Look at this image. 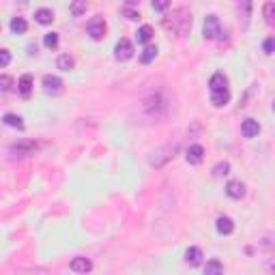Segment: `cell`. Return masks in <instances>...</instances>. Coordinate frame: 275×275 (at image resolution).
Wrapping results in <instances>:
<instances>
[{
  "mask_svg": "<svg viewBox=\"0 0 275 275\" xmlns=\"http://www.w3.org/2000/svg\"><path fill=\"white\" fill-rule=\"evenodd\" d=\"M35 150H37V144L32 142V140H21V142H18V144H11L9 155L13 159H24V157H30Z\"/></svg>",
  "mask_w": 275,
  "mask_h": 275,
  "instance_id": "cell-1",
  "label": "cell"
},
{
  "mask_svg": "<svg viewBox=\"0 0 275 275\" xmlns=\"http://www.w3.org/2000/svg\"><path fill=\"white\" fill-rule=\"evenodd\" d=\"M11 30H13L15 35H24V32L28 30V24H26L24 18H13L11 20Z\"/></svg>",
  "mask_w": 275,
  "mask_h": 275,
  "instance_id": "cell-19",
  "label": "cell"
},
{
  "mask_svg": "<svg viewBox=\"0 0 275 275\" xmlns=\"http://www.w3.org/2000/svg\"><path fill=\"white\" fill-rule=\"evenodd\" d=\"M273 45H275V39H273V37H269V39L262 43V50H265L267 56H271V54H273Z\"/></svg>",
  "mask_w": 275,
  "mask_h": 275,
  "instance_id": "cell-28",
  "label": "cell"
},
{
  "mask_svg": "<svg viewBox=\"0 0 275 275\" xmlns=\"http://www.w3.org/2000/svg\"><path fill=\"white\" fill-rule=\"evenodd\" d=\"M187 164H191V166H200L202 164V159H204V148L200 147V144H193V147L187 148Z\"/></svg>",
  "mask_w": 275,
  "mask_h": 275,
  "instance_id": "cell-6",
  "label": "cell"
},
{
  "mask_svg": "<svg viewBox=\"0 0 275 275\" xmlns=\"http://www.w3.org/2000/svg\"><path fill=\"white\" fill-rule=\"evenodd\" d=\"M86 11V0H73L71 2V15L73 18H80Z\"/></svg>",
  "mask_w": 275,
  "mask_h": 275,
  "instance_id": "cell-21",
  "label": "cell"
},
{
  "mask_svg": "<svg viewBox=\"0 0 275 275\" xmlns=\"http://www.w3.org/2000/svg\"><path fill=\"white\" fill-rule=\"evenodd\" d=\"M228 172H230L228 161H222V164H217V166L213 168V176H217V179H219V176H226Z\"/></svg>",
  "mask_w": 275,
  "mask_h": 275,
  "instance_id": "cell-24",
  "label": "cell"
},
{
  "mask_svg": "<svg viewBox=\"0 0 275 275\" xmlns=\"http://www.w3.org/2000/svg\"><path fill=\"white\" fill-rule=\"evenodd\" d=\"M136 39H138V43H148L153 39V28L150 26H140L136 32Z\"/></svg>",
  "mask_w": 275,
  "mask_h": 275,
  "instance_id": "cell-18",
  "label": "cell"
},
{
  "mask_svg": "<svg viewBox=\"0 0 275 275\" xmlns=\"http://www.w3.org/2000/svg\"><path fill=\"white\" fill-rule=\"evenodd\" d=\"M123 13H125V15H127V20H133V21H136V20H140V13H138V11H131V9H125V11H123Z\"/></svg>",
  "mask_w": 275,
  "mask_h": 275,
  "instance_id": "cell-31",
  "label": "cell"
},
{
  "mask_svg": "<svg viewBox=\"0 0 275 275\" xmlns=\"http://www.w3.org/2000/svg\"><path fill=\"white\" fill-rule=\"evenodd\" d=\"M155 56H157V47H155V45H148L147 50L142 52V56H140V63H142V64H148L150 61H155Z\"/></svg>",
  "mask_w": 275,
  "mask_h": 275,
  "instance_id": "cell-20",
  "label": "cell"
},
{
  "mask_svg": "<svg viewBox=\"0 0 275 275\" xmlns=\"http://www.w3.org/2000/svg\"><path fill=\"white\" fill-rule=\"evenodd\" d=\"M20 93H21V97H26V99H28L30 93H32V78L28 73L20 78Z\"/></svg>",
  "mask_w": 275,
  "mask_h": 275,
  "instance_id": "cell-15",
  "label": "cell"
},
{
  "mask_svg": "<svg viewBox=\"0 0 275 275\" xmlns=\"http://www.w3.org/2000/svg\"><path fill=\"white\" fill-rule=\"evenodd\" d=\"M86 30H88L90 39L101 41L106 37V20L101 18V15H97V18H93L88 24H86Z\"/></svg>",
  "mask_w": 275,
  "mask_h": 275,
  "instance_id": "cell-3",
  "label": "cell"
},
{
  "mask_svg": "<svg viewBox=\"0 0 275 275\" xmlns=\"http://www.w3.org/2000/svg\"><path fill=\"white\" fill-rule=\"evenodd\" d=\"M243 9V21H245V26H247V20H250V15H252V0H239V11Z\"/></svg>",
  "mask_w": 275,
  "mask_h": 275,
  "instance_id": "cell-23",
  "label": "cell"
},
{
  "mask_svg": "<svg viewBox=\"0 0 275 275\" xmlns=\"http://www.w3.org/2000/svg\"><path fill=\"white\" fill-rule=\"evenodd\" d=\"M13 86V78L11 75H0V90H11Z\"/></svg>",
  "mask_w": 275,
  "mask_h": 275,
  "instance_id": "cell-27",
  "label": "cell"
},
{
  "mask_svg": "<svg viewBox=\"0 0 275 275\" xmlns=\"http://www.w3.org/2000/svg\"><path fill=\"white\" fill-rule=\"evenodd\" d=\"M185 262L191 267H198L202 262V252L198 250V247H190V250L185 252Z\"/></svg>",
  "mask_w": 275,
  "mask_h": 275,
  "instance_id": "cell-13",
  "label": "cell"
},
{
  "mask_svg": "<svg viewBox=\"0 0 275 275\" xmlns=\"http://www.w3.org/2000/svg\"><path fill=\"white\" fill-rule=\"evenodd\" d=\"M204 273L211 275V273H224V265L219 260H211L207 262V267H204Z\"/></svg>",
  "mask_w": 275,
  "mask_h": 275,
  "instance_id": "cell-22",
  "label": "cell"
},
{
  "mask_svg": "<svg viewBox=\"0 0 275 275\" xmlns=\"http://www.w3.org/2000/svg\"><path fill=\"white\" fill-rule=\"evenodd\" d=\"M63 80L56 78V75H45L43 78V90H45L47 95H61L63 93Z\"/></svg>",
  "mask_w": 275,
  "mask_h": 275,
  "instance_id": "cell-4",
  "label": "cell"
},
{
  "mask_svg": "<svg viewBox=\"0 0 275 275\" xmlns=\"http://www.w3.org/2000/svg\"><path fill=\"white\" fill-rule=\"evenodd\" d=\"M204 39L213 41V39H219V35H222V24H219L217 15H209L207 20H204Z\"/></svg>",
  "mask_w": 275,
  "mask_h": 275,
  "instance_id": "cell-2",
  "label": "cell"
},
{
  "mask_svg": "<svg viewBox=\"0 0 275 275\" xmlns=\"http://www.w3.org/2000/svg\"><path fill=\"white\" fill-rule=\"evenodd\" d=\"M2 123H4L7 127L20 129V131L26 127V125H24V121H21V116H18V114H4V116H2Z\"/></svg>",
  "mask_w": 275,
  "mask_h": 275,
  "instance_id": "cell-14",
  "label": "cell"
},
{
  "mask_svg": "<svg viewBox=\"0 0 275 275\" xmlns=\"http://www.w3.org/2000/svg\"><path fill=\"white\" fill-rule=\"evenodd\" d=\"M56 67L61 69V71H71V69L75 67V61L69 54H63V56H58V61H56Z\"/></svg>",
  "mask_w": 275,
  "mask_h": 275,
  "instance_id": "cell-16",
  "label": "cell"
},
{
  "mask_svg": "<svg viewBox=\"0 0 275 275\" xmlns=\"http://www.w3.org/2000/svg\"><path fill=\"white\" fill-rule=\"evenodd\" d=\"M273 9H275L273 2H267V4H265V21H267L269 26L273 24Z\"/></svg>",
  "mask_w": 275,
  "mask_h": 275,
  "instance_id": "cell-26",
  "label": "cell"
},
{
  "mask_svg": "<svg viewBox=\"0 0 275 275\" xmlns=\"http://www.w3.org/2000/svg\"><path fill=\"white\" fill-rule=\"evenodd\" d=\"M35 20L39 21V24L47 26V24H52V21H54V13H52L50 9H39V11L35 13Z\"/></svg>",
  "mask_w": 275,
  "mask_h": 275,
  "instance_id": "cell-17",
  "label": "cell"
},
{
  "mask_svg": "<svg viewBox=\"0 0 275 275\" xmlns=\"http://www.w3.org/2000/svg\"><path fill=\"white\" fill-rule=\"evenodd\" d=\"M215 228H217L219 234H233L234 233V222L230 217H217Z\"/></svg>",
  "mask_w": 275,
  "mask_h": 275,
  "instance_id": "cell-11",
  "label": "cell"
},
{
  "mask_svg": "<svg viewBox=\"0 0 275 275\" xmlns=\"http://www.w3.org/2000/svg\"><path fill=\"white\" fill-rule=\"evenodd\" d=\"M114 56H116V61H129V58L133 56V45H131V41H127V39H121L116 43V47H114Z\"/></svg>",
  "mask_w": 275,
  "mask_h": 275,
  "instance_id": "cell-5",
  "label": "cell"
},
{
  "mask_svg": "<svg viewBox=\"0 0 275 275\" xmlns=\"http://www.w3.org/2000/svg\"><path fill=\"white\" fill-rule=\"evenodd\" d=\"M11 63V52L9 50H0V67H7Z\"/></svg>",
  "mask_w": 275,
  "mask_h": 275,
  "instance_id": "cell-30",
  "label": "cell"
},
{
  "mask_svg": "<svg viewBox=\"0 0 275 275\" xmlns=\"http://www.w3.org/2000/svg\"><path fill=\"white\" fill-rule=\"evenodd\" d=\"M228 101H230V90L228 88H224V90H211V104L215 107H224Z\"/></svg>",
  "mask_w": 275,
  "mask_h": 275,
  "instance_id": "cell-9",
  "label": "cell"
},
{
  "mask_svg": "<svg viewBox=\"0 0 275 275\" xmlns=\"http://www.w3.org/2000/svg\"><path fill=\"white\" fill-rule=\"evenodd\" d=\"M209 86H211V90H224L228 88V80H226L224 73H213L211 80H209Z\"/></svg>",
  "mask_w": 275,
  "mask_h": 275,
  "instance_id": "cell-12",
  "label": "cell"
},
{
  "mask_svg": "<svg viewBox=\"0 0 275 275\" xmlns=\"http://www.w3.org/2000/svg\"><path fill=\"white\" fill-rule=\"evenodd\" d=\"M170 7V0H153V9L155 11H166Z\"/></svg>",
  "mask_w": 275,
  "mask_h": 275,
  "instance_id": "cell-29",
  "label": "cell"
},
{
  "mask_svg": "<svg viewBox=\"0 0 275 275\" xmlns=\"http://www.w3.org/2000/svg\"><path fill=\"white\" fill-rule=\"evenodd\" d=\"M90 269H93V262H90L88 258L78 256L71 260V271H75V273H88Z\"/></svg>",
  "mask_w": 275,
  "mask_h": 275,
  "instance_id": "cell-10",
  "label": "cell"
},
{
  "mask_svg": "<svg viewBox=\"0 0 275 275\" xmlns=\"http://www.w3.org/2000/svg\"><path fill=\"white\" fill-rule=\"evenodd\" d=\"M43 45L50 47V50H54V47L58 45V35H56V32H47L45 39H43Z\"/></svg>",
  "mask_w": 275,
  "mask_h": 275,
  "instance_id": "cell-25",
  "label": "cell"
},
{
  "mask_svg": "<svg viewBox=\"0 0 275 275\" xmlns=\"http://www.w3.org/2000/svg\"><path fill=\"white\" fill-rule=\"evenodd\" d=\"M241 133H243V138H256L258 133H260L258 121H254V118H245L243 125H241Z\"/></svg>",
  "mask_w": 275,
  "mask_h": 275,
  "instance_id": "cell-7",
  "label": "cell"
},
{
  "mask_svg": "<svg viewBox=\"0 0 275 275\" xmlns=\"http://www.w3.org/2000/svg\"><path fill=\"white\" fill-rule=\"evenodd\" d=\"M226 193H228L233 200H241V198L245 196V185L241 181H230L228 185H226Z\"/></svg>",
  "mask_w": 275,
  "mask_h": 275,
  "instance_id": "cell-8",
  "label": "cell"
}]
</instances>
